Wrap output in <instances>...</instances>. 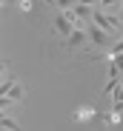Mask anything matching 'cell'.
<instances>
[{
    "mask_svg": "<svg viewBox=\"0 0 123 131\" xmlns=\"http://www.w3.org/2000/svg\"><path fill=\"white\" fill-rule=\"evenodd\" d=\"M54 29H57V34L69 37V34L74 31V23H72V14H69V12H60V14L54 17Z\"/></svg>",
    "mask_w": 123,
    "mask_h": 131,
    "instance_id": "obj_3",
    "label": "cell"
},
{
    "mask_svg": "<svg viewBox=\"0 0 123 131\" xmlns=\"http://www.w3.org/2000/svg\"><path fill=\"white\" fill-rule=\"evenodd\" d=\"M115 54H123V40H120V43H115V46H112V51H109V57H115Z\"/></svg>",
    "mask_w": 123,
    "mask_h": 131,
    "instance_id": "obj_8",
    "label": "cell"
},
{
    "mask_svg": "<svg viewBox=\"0 0 123 131\" xmlns=\"http://www.w3.org/2000/svg\"><path fill=\"white\" fill-rule=\"evenodd\" d=\"M120 17H123V3H120Z\"/></svg>",
    "mask_w": 123,
    "mask_h": 131,
    "instance_id": "obj_14",
    "label": "cell"
},
{
    "mask_svg": "<svg viewBox=\"0 0 123 131\" xmlns=\"http://www.w3.org/2000/svg\"><path fill=\"white\" fill-rule=\"evenodd\" d=\"M0 125H3L6 131H23V128H20V125H17L12 117H9V114H0Z\"/></svg>",
    "mask_w": 123,
    "mask_h": 131,
    "instance_id": "obj_6",
    "label": "cell"
},
{
    "mask_svg": "<svg viewBox=\"0 0 123 131\" xmlns=\"http://www.w3.org/2000/svg\"><path fill=\"white\" fill-rule=\"evenodd\" d=\"M66 40H69V49H77V46H83V43L89 40V34H86V31H80V29H74Z\"/></svg>",
    "mask_w": 123,
    "mask_h": 131,
    "instance_id": "obj_5",
    "label": "cell"
},
{
    "mask_svg": "<svg viewBox=\"0 0 123 131\" xmlns=\"http://www.w3.org/2000/svg\"><path fill=\"white\" fill-rule=\"evenodd\" d=\"M86 34H89V40L94 43V46H109V43H112V34H109V31H103L100 26H94V23L89 26V31H86Z\"/></svg>",
    "mask_w": 123,
    "mask_h": 131,
    "instance_id": "obj_4",
    "label": "cell"
},
{
    "mask_svg": "<svg viewBox=\"0 0 123 131\" xmlns=\"http://www.w3.org/2000/svg\"><path fill=\"white\" fill-rule=\"evenodd\" d=\"M120 3H123V0H120Z\"/></svg>",
    "mask_w": 123,
    "mask_h": 131,
    "instance_id": "obj_15",
    "label": "cell"
},
{
    "mask_svg": "<svg viewBox=\"0 0 123 131\" xmlns=\"http://www.w3.org/2000/svg\"><path fill=\"white\" fill-rule=\"evenodd\" d=\"M112 108L115 111H123V85L115 89V94H112Z\"/></svg>",
    "mask_w": 123,
    "mask_h": 131,
    "instance_id": "obj_7",
    "label": "cell"
},
{
    "mask_svg": "<svg viewBox=\"0 0 123 131\" xmlns=\"http://www.w3.org/2000/svg\"><path fill=\"white\" fill-rule=\"evenodd\" d=\"M23 85H17V83H12V80H6L3 85H0V97H6L9 103H14V100H23Z\"/></svg>",
    "mask_w": 123,
    "mask_h": 131,
    "instance_id": "obj_2",
    "label": "cell"
},
{
    "mask_svg": "<svg viewBox=\"0 0 123 131\" xmlns=\"http://www.w3.org/2000/svg\"><path fill=\"white\" fill-rule=\"evenodd\" d=\"M20 9H23V12H32L34 3H32V0H20Z\"/></svg>",
    "mask_w": 123,
    "mask_h": 131,
    "instance_id": "obj_9",
    "label": "cell"
},
{
    "mask_svg": "<svg viewBox=\"0 0 123 131\" xmlns=\"http://www.w3.org/2000/svg\"><path fill=\"white\" fill-rule=\"evenodd\" d=\"M112 63L117 66V69H120V71H123V54H115V57H112Z\"/></svg>",
    "mask_w": 123,
    "mask_h": 131,
    "instance_id": "obj_11",
    "label": "cell"
},
{
    "mask_svg": "<svg viewBox=\"0 0 123 131\" xmlns=\"http://www.w3.org/2000/svg\"><path fill=\"white\" fill-rule=\"evenodd\" d=\"M92 23H94V26H100L103 31H109V34H117V29H120L117 17H109L106 12H100V9H94V14H92Z\"/></svg>",
    "mask_w": 123,
    "mask_h": 131,
    "instance_id": "obj_1",
    "label": "cell"
},
{
    "mask_svg": "<svg viewBox=\"0 0 123 131\" xmlns=\"http://www.w3.org/2000/svg\"><path fill=\"white\" fill-rule=\"evenodd\" d=\"M94 111H89V108H83V111H77V120H89Z\"/></svg>",
    "mask_w": 123,
    "mask_h": 131,
    "instance_id": "obj_10",
    "label": "cell"
},
{
    "mask_svg": "<svg viewBox=\"0 0 123 131\" xmlns=\"http://www.w3.org/2000/svg\"><path fill=\"white\" fill-rule=\"evenodd\" d=\"M80 3H83V6H92V9H94V3H100V0H80Z\"/></svg>",
    "mask_w": 123,
    "mask_h": 131,
    "instance_id": "obj_13",
    "label": "cell"
},
{
    "mask_svg": "<svg viewBox=\"0 0 123 131\" xmlns=\"http://www.w3.org/2000/svg\"><path fill=\"white\" fill-rule=\"evenodd\" d=\"M117 3V0H100V6H103V9H109V6H115Z\"/></svg>",
    "mask_w": 123,
    "mask_h": 131,
    "instance_id": "obj_12",
    "label": "cell"
}]
</instances>
